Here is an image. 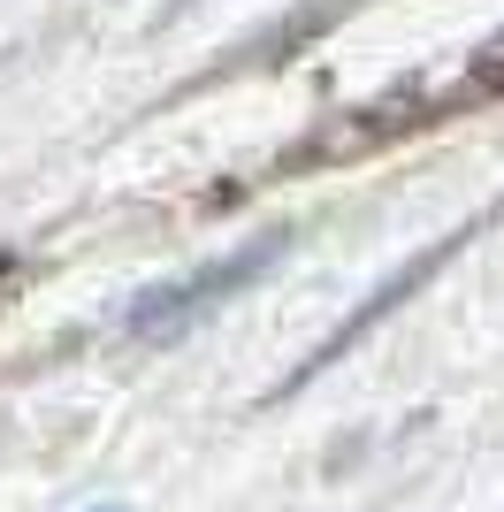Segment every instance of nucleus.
Listing matches in <instances>:
<instances>
[{"label":"nucleus","instance_id":"obj_1","mask_svg":"<svg viewBox=\"0 0 504 512\" xmlns=\"http://www.w3.org/2000/svg\"><path fill=\"white\" fill-rule=\"evenodd\" d=\"M275 253H283V230L252 237L245 253L214 260V268H199V276H184V283H168V291H146V299L130 306V337H176V329H191V321L214 314V306L230 299V291H245V283L260 276Z\"/></svg>","mask_w":504,"mask_h":512},{"label":"nucleus","instance_id":"obj_2","mask_svg":"<svg viewBox=\"0 0 504 512\" xmlns=\"http://www.w3.org/2000/svg\"><path fill=\"white\" fill-rule=\"evenodd\" d=\"M482 77H489V85H504V31L482 46Z\"/></svg>","mask_w":504,"mask_h":512}]
</instances>
